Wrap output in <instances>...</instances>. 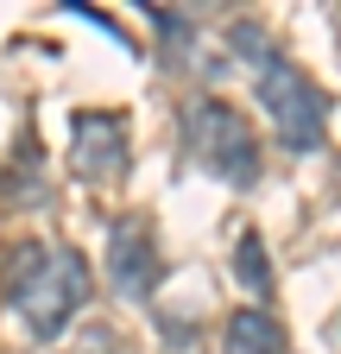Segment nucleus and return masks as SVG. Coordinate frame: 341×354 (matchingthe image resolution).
Returning a JSON list of instances; mask_svg holds the SVG:
<instances>
[{
	"label": "nucleus",
	"mask_w": 341,
	"mask_h": 354,
	"mask_svg": "<svg viewBox=\"0 0 341 354\" xmlns=\"http://www.w3.org/2000/svg\"><path fill=\"white\" fill-rule=\"evenodd\" d=\"M260 108L272 114V133L284 152H316L322 146V120H329V95L297 70L291 57H272L260 70Z\"/></svg>",
	"instance_id": "7ed1b4c3"
},
{
	"label": "nucleus",
	"mask_w": 341,
	"mask_h": 354,
	"mask_svg": "<svg viewBox=\"0 0 341 354\" xmlns=\"http://www.w3.org/2000/svg\"><path fill=\"white\" fill-rule=\"evenodd\" d=\"M234 279H240L246 291H266V285H272V266H266L260 234H240V247H234Z\"/></svg>",
	"instance_id": "0eeeda50"
},
{
	"label": "nucleus",
	"mask_w": 341,
	"mask_h": 354,
	"mask_svg": "<svg viewBox=\"0 0 341 354\" xmlns=\"http://www.w3.org/2000/svg\"><path fill=\"white\" fill-rule=\"evenodd\" d=\"M7 304L32 342H51L70 329V317L89 304V266L76 247H45L26 241L19 253H7Z\"/></svg>",
	"instance_id": "f257e3e1"
},
{
	"label": "nucleus",
	"mask_w": 341,
	"mask_h": 354,
	"mask_svg": "<svg viewBox=\"0 0 341 354\" xmlns=\"http://www.w3.org/2000/svg\"><path fill=\"white\" fill-rule=\"evenodd\" d=\"M126 152H133V133H126L120 114L82 108L70 120V165L89 177V184H114V177H126Z\"/></svg>",
	"instance_id": "20e7f679"
},
{
	"label": "nucleus",
	"mask_w": 341,
	"mask_h": 354,
	"mask_svg": "<svg viewBox=\"0 0 341 354\" xmlns=\"http://www.w3.org/2000/svg\"><path fill=\"white\" fill-rule=\"evenodd\" d=\"M222 348L228 354H284V329L266 310H234L228 329H222Z\"/></svg>",
	"instance_id": "423d86ee"
},
{
	"label": "nucleus",
	"mask_w": 341,
	"mask_h": 354,
	"mask_svg": "<svg viewBox=\"0 0 341 354\" xmlns=\"http://www.w3.org/2000/svg\"><path fill=\"white\" fill-rule=\"evenodd\" d=\"M164 279V259H158V241L139 215H126L108 228V285L126 297V304H146Z\"/></svg>",
	"instance_id": "39448f33"
},
{
	"label": "nucleus",
	"mask_w": 341,
	"mask_h": 354,
	"mask_svg": "<svg viewBox=\"0 0 341 354\" xmlns=\"http://www.w3.org/2000/svg\"><path fill=\"white\" fill-rule=\"evenodd\" d=\"M184 140H190V158L208 171V177H222V184L246 190V184H260V140H253V127L240 108H228L222 95H202L190 114H184Z\"/></svg>",
	"instance_id": "f03ea898"
},
{
	"label": "nucleus",
	"mask_w": 341,
	"mask_h": 354,
	"mask_svg": "<svg viewBox=\"0 0 341 354\" xmlns=\"http://www.w3.org/2000/svg\"><path fill=\"white\" fill-rule=\"evenodd\" d=\"M228 51H240V64H253V70H266V64L278 57V51H272V38L253 26V19H234V26H228Z\"/></svg>",
	"instance_id": "6e6552de"
}]
</instances>
